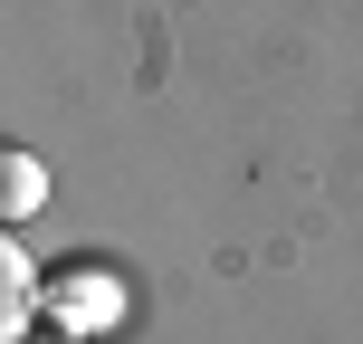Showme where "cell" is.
I'll use <instances>...</instances> for the list:
<instances>
[{
    "mask_svg": "<svg viewBox=\"0 0 363 344\" xmlns=\"http://www.w3.org/2000/svg\"><path fill=\"white\" fill-rule=\"evenodd\" d=\"M0 335H29V258H0Z\"/></svg>",
    "mask_w": 363,
    "mask_h": 344,
    "instance_id": "cell-2",
    "label": "cell"
},
{
    "mask_svg": "<svg viewBox=\"0 0 363 344\" xmlns=\"http://www.w3.org/2000/svg\"><path fill=\"white\" fill-rule=\"evenodd\" d=\"M38 192H48V182H38V153H0V220H29L38 211Z\"/></svg>",
    "mask_w": 363,
    "mask_h": 344,
    "instance_id": "cell-1",
    "label": "cell"
}]
</instances>
